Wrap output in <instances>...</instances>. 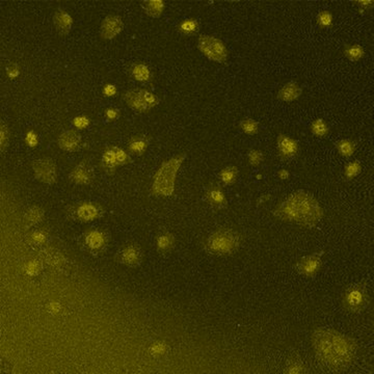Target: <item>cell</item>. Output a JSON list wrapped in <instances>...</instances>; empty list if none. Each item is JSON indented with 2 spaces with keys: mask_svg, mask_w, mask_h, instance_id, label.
Wrapping results in <instances>:
<instances>
[{
  "mask_svg": "<svg viewBox=\"0 0 374 374\" xmlns=\"http://www.w3.org/2000/svg\"><path fill=\"white\" fill-rule=\"evenodd\" d=\"M311 340L318 361L331 370L349 368L356 359L357 342L333 329L315 330Z\"/></svg>",
  "mask_w": 374,
  "mask_h": 374,
  "instance_id": "obj_1",
  "label": "cell"
},
{
  "mask_svg": "<svg viewBox=\"0 0 374 374\" xmlns=\"http://www.w3.org/2000/svg\"><path fill=\"white\" fill-rule=\"evenodd\" d=\"M273 215L286 223L313 228L324 219L325 211L314 196L299 191L281 202L274 209Z\"/></svg>",
  "mask_w": 374,
  "mask_h": 374,
  "instance_id": "obj_2",
  "label": "cell"
},
{
  "mask_svg": "<svg viewBox=\"0 0 374 374\" xmlns=\"http://www.w3.org/2000/svg\"><path fill=\"white\" fill-rule=\"evenodd\" d=\"M185 158V154H180L167 160L160 166L153 178L152 194L154 196L167 198L174 194L176 176Z\"/></svg>",
  "mask_w": 374,
  "mask_h": 374,
  "instance_id": "obj_3",
  "label": "cell"
},
{
  "mask_svg": "<svg viewBox=\"0 0 374 374\" xmlns=\"http://www.w3.org/2000/svg\"><path fill=\"white\" fill-rule=\"evenodd\" d=\"M240 246V235L232 229H220L206 240V250L216 256L233 255Z\"/></svg>",
  "mask_w": 374,
  "mask_h": 374,
  "instance_id": "obj_4",
  "label": "cell"
},
{
  "mask_svg": "<svg viewBox=\"0 0 374 374\" xmlns=\"http://www.w3.org/2000/svg\"><path fill=\"white\" fill-rule=\"evenodd\" d=\"M369 304V291L364 283H356L349 286L342 295V306L350 313H361Z\"/></svg>",
  "mask_w": 374,
  "mask_h": 374,
  "instance_id": "obj_5",
  "label": "cell"
},
{
  "mask_svg": "<svg viewBox=\"0 0 374 374\" xmlns=\"http://www.w3.org/2000/svg\"><path fill=\"white\" fill-rule=\"evenodd\" d=\"M198 48L204 57L212 62L225 64L228 61L229 50L227 46L223 41L216 37L201 35L198 39Z\"/></svg>",
  "mask_w": 374,
  "mask_h": 374,
  "instance_id": "obj_6",
  "label": "cell"
},
{
  "mask_svg": "<svg viewBox=\"0 0 374 374\" xmlns=\"http://www.w3.org/2000/svg\"><path fill=\"white\" fill-rule=\"evenodd\" d=\"M124 100L130 109L139 114L148 113L159 104V98L144 89L127 91L124 94Z\"/></svg>",
  "mask_w": 374,
  "mask_h": 374,
  "instance_id": "obj_7",
  "label": "cell"
},
{
  "mask_svg": "<svg viewBox=\"0 0 374 374\" xmlns=\"http://www.w3.org/2000/svg\"><path fill=\"white\" fill-rule=\"evenodd\" d=\"M130 162L131 158L126 151L114 146L109 147L103 152L101 165L106 173L113 174L118 167L125 166Z\"/></svg>",
  "mask_w": 374,
  "mask_h": 374,
  "instance_id": "obj_8",
  "label": "cell"
},
{
  "mask_svg": "<svg viewBox=\"0 0 374 374\" xmlns=\"http://www.w3.org/2000/svg\"><path fill=\"white\" fill-rule=\"evenodd\" d=\"M36 178L46 184L56 183L58 179V169L56 163L51 158H42L36 160L33 165Z\"/></svg>",
  "mask_w": 374,
  "mask_h": 374,
  "instance_id": "obj_9",
  "label": "cell"
},
{
  "mask_svg": "<svg viewBox=\"0 0 374 374\" xmlns=\"http://www.w3.org/2000/svg\"><path fill=\"white\" fill-rule=\"evenodd\" d=\"M323 255L324 252L314 253L309 256L303 257L297 263L298 272L308 278H312L318 274V272L322 270L323 266Z\"/></svg>",
  "mask_w": 374,
  "mask_h": 374,
  "instance_id": "obj_10",
  "label": "cell"
},
{
  "mask_svg": "<svg viewBox=\"0 0 374 374\" xmlns=\"http://www.w3.org/2000/svg\"><path fill=\"white\" fill-rule=\"evenodd\" d=\"M277 150L281 159L291 160L299 155L300 144L289 136L280 135L277 139Z\"/></svg>",
  "mask_w": 374,
  "mask_h": 374,
  "instance_id": "obj_11",
  "label": "cell"
},
{
  "mask_svg": "<svg viewBox=\"0 0 374 374\" xmlns=\"http://www.w3.org/2000/svg\"><path fill=\"white\" fill-rule=\"evenodd\" d=\"M124 30V22L121 17L110 15L101 23V37L103 40H113Z\"/></svg>",
  "mask_w": 374,
  "mask_h": 374,
  "instance_id": "obj_12",
  "label": "cell"
},
{
  "mask_svg": "<svg viewBox=\"0 0 374 374\" xmlns=\"http://www.w3.org/2000/svg\"><path fill=\"white\" fill-rule=\"evenodd\" d=\"M103 213L102 207L95 203H83L77 206L75 210L76 219L84 223L96 221L102 217Z\"/></svg>",
  "mask_w": 374,
  "mask_h": 374,
  "instance_id": "obj_13",
  "label": "cell"
},
{
  "mask_svg": "<svg viewBox=\"0 0 374 374\" xmlns=\"http://www.w3.org/2000/svg\"><path fill=\"white\" fill-rule=\"evenodd\" d=\"M207 202L218 210L225 209L228 206V200L222 186L218 183H212L209 185L206 192Z\"/></svg>",
  "mask_w": 374,
  "mask_h": 374,
  "instance_id": "obj_14",
  "label": "cell"
},
{
  "mask_svg": "<svg viewBox=\"0 0 374 374\" xmlns=\"http://www.w3.org/2000/svg\"><path fill=\"white\" fill-rule=\"evenodd\" d=\"M69 177L70 180L77 185H88L94 179V171L90 164L83 162L73 169Z\"/></svg>",
  "mask_w": 374,
  "mask_h": 374,
  "instance_id": "obj_15",
  "label": "cell"
},
{
  "mask_svg": "<svg viewBox=\"0 0 374 374\" xmlns=\"http://www.w3.org/2000/svg\"><path fill=\"white\" fill-rule=\"evenodd\" d=\"M82 144V137L75 130H68L60 136L59 146L61 149L68 152H75Z\"/></svg>",
  "mask_w": 374,
  "mask_h": 374,
  "instance_id": "obj_16",
  "label": "cell"
},
{
  "mask_svg": "<svg viewBox=\"0 0 374 374\" xmlns=\"http://www.w3.org/2000/svg\"><path fill=\"white\" fill-rule=\"evenodd\" d=\"M303 95V88L296 82H290L283 86L277 94V98L283 102L297 101Z\"/></svg>",
  "mask_w": 374,
  "mask_h": 374,
  "instance_id": "obj_17",
  "label": "cell"
},
{
  "mask_svg": "<svg viewBox=\"0 0 374 374\" xmlns=\"http://www.w3.org/2000/svg\"><path fill=\"white\" fill-rule=\"evenodd\" d=\"M53 23L61 36H67L72 30L73 18L66 11L58 10L53 16Z\"/></svg>",
  "mask_w": 374,
  "mask_h": 374,
  "instance_id": "obj_18",
  "label": "cell"
},
{
  "mask_svg": "<svg viewBox=\"0 0 374 374\" xmlns=\"http://www.w3.org/2000/svg\"><path fill=\"white\" fill-rule=\"evenodd\" d=\"M120 255L122 263L128 266H138L142 262L143 258L141 249L136 245H130L125 247Z\"/></svg>",
  "mask_w": 374,
  "mask_h": 374,
  "instance_id": "obj_19",
  "label": "cell"
},
{
  "mask_svg": "<svg viewBox=\"0 0 374 374\" xmlns=\"http://www.w3.org/2000/svg\"><path fill=\"white\" fill-rule=\"evenodd\" d=\"M85 239H86V244L88 248L94 252L102 250L106 244L105 234L102 231L96 230V229L90 230L86 234Z\"/></svg>",
  "mask_w": 374,
  "mask_h": 374,
  "instance_id": "obj_20",
  "label": "cell"
},
{
  "mask_svg": "<svg viewBox=\"0 0 374 374\" xmlns=\"http://www.w3.org/2000/svg\"><path fill=\"white\" fill-rule=\"evenodd\" d=\"M150 142H151V138L147 137V136H136L132 137L129 142H128V149L130 151V153L136 154V155H143L148 147L150 146Z\"/></svg>",
  "mask_w": 374,
  "mask_h": 374,
  "instance_id": "obj_21",
  "label": "cell"
},
{
  "mask_svg": "<svg viewBox=\"0 0 374 374\" xmlns=\"http://www.w3.org/2000/svg\"><path fill=\"white\" fill-rule=\"evenodd\" d=\"M142 8L146 14L152 18H159L165 12L166 3L164 0H147L142 3Z\"/></svg>",
  "mask_w": 374,
  "mask_h": 374,
  "instance_id": "obj_22",
  "label": "cell"
},
{
  "mask_svg": "<svg viewBox=\"0 0 374 374\" xmlns=\"http://www.w3.org/2000/svg\"><path fill=\"white\" fill-rule=\"evenodd\" d=\"M177 30L180 34L187 36V37H193L195 35H197L200 31V23L197 19L195 18H189V19H184L182 20L178 26Z\"/></svg>",
  "mask_w": 374,
  "mask_h": 374,
  "instance_id": "obj_23",
  "label": "cell"
},
{
  "mask_svg": "<svg viewBox=\"0 0 374 374\" xmlns=\"http://www.w3.org/2000/svg\"><path fill=\"white\" fill-rule=\"evenodd\" d=\"M365 49L359 44H349L345 45L343 48V56L353 63L360 62L365 58Z\"/></svg>",
  "mask_w": 374,
  "mask_h": 374,
  "instance_id": "obj_24",
  "label": "cell"
},
{
  "mask_svg": "<svg viewBox=\"0 0 374 374\" xmlns=\"http://www.w3.org/2000/svg\"><path fill=\"white\" fill-rule=\"evenodd\" d=\"M175 244V237L170 232L160 233L156 238V247L159 253L165 254L170 252Z\"/></svg>",
  "mask_w": 374,
  "mask_h": 374,
  "instance_id": "obj_25",
  "label": "cell"
},
{
  "mask_svg": "<svg viewBox=\"0 0 374 374\" xmlns=\"http://www.w3.org/2000/svg\"><path fill=\"white\" fill-rule=\"evenodd\" d=\"M310 130L312 132V135L315 136L316 138H320V139H325L330 135V126L329 124L324 120V119H315L311 125H310Z\"/></svg>",
  "mask_w": 374,
  "mask_h": 374,
  "instance_id": "obj_26",
  "label": "cell"
},
{
  "mask_svg": "<svg viewBox=\"0 0 374 374\" xmlns=\"http://www.w3.org/2000/svg\"><path fill=\"white\" fill-rule=\"evenodd\" d=\"M131 74H132V77L139 83H147L151 79V76H152L150 68L143 63H138L133 66L131 70Z\"/></svg>",
  "mask_w": 374,
  "mask_h": 374,
  "instance_id": "obj_27",
  "label": "cell"
},
{
  "mask_svg": "<svg viewBox=\"0 0 374 374\" xmlns=\"http://www.w3.org/2000/svg\"><path fill=\"white\" fill-rule=\"evenodd\" d=\"M336 148L338 150V153L342 157L350 158L355 154L356 149H357V144L353 140L343 139V140H340L339 142H337Z\"/></svg>",
  "mask_w": 374,
  "mask_h": 374,
  "instance_id": "obj_28",
  "label": "cell"
},
{
  "mask_svg": "<svg viewBox=\"0 0 374 374\" xmlns=\"http://www.w3.org/2000/svg\"><path fill=\"white\" fill-rule=\"evenodd\" d=\"M238 174H239L238 169L236 167L230 166V167H227V168L223 169L220 172L219 177L225 185L229 186V185H233L237 181Z\"/></svg>",
  "mask_w": 374,
  "mask_h": 374,
  "instance_id": "obj_29",
  "label": "cell"
},
{
  "mask_svg": "<svg viewBox=\"0 0 374 374\" xmlns=\"http://www.w3.org/2000/svg\"><path fill=\"white\" fill-rule=\"evenodd\" d=\"M239 127L247 136H256L259 132L260 124L252 118H245L239 123Z\"/></svg>",
  "mask_w": 374,
  "mask_h": 374,
  "instance_id": "obj_30",
  "label": "cell"
},
{
  "mask_svg": "<svg viewBox=\"0 0 374 374\" xmlns=\"http://www.w3.org/2000/svg\"><path fill=\"white\" fill-rule=\"evenodd\" d=\"M363 171L362 165L359 160H354L344 167V177L347 180H353L358 177Z\"/></svg>",
  "mask_w": 374,
  "mask_h": 374,
  "instance_id": "obj_31",
  "label": "cell"
},
{
  "mask_svg": "<svg viewBox=\"0 0 374 374\" xmlns=\"http://www.w3.org/2000/svg\"><path fill=\"white\" fill-rule=\"evenodd\" d=\"M316 24L323 30L331 29L334 24L333 14L329 11H322L316 17Z\"/></svg>",
  "mask_w": 374,
  "mask_h": 374,
  "instance_id": "obj_32",
  "label": "cell"
},
{
  "mask_svg": "<svg viewBox=\"0 0 374 374\" xmlns=\"http://www.w3.org/2000/svg\"><path fill=\"white\" fill-rule=\"evenodd\" d=\"M43 218H44V210L37 206L30 208V210L26 212L25 215V221L30 225L38 224L39 222L42 221Z\"/></svg>",
  "mask_w": 374,
  "mask_h": 374,
  "instance_id": "obj_33",
  "label": "cell"
},
{
  "mask_svg": "<svg viewBox=\"0 0 374 374\" xmlns=\"http://www.w3.org/2000/svg\"><path fill=\"white\" fill-rule=\"evenodd\" d=\"M305 371V367L303 365V362L298 359H292L288 362L285 372L286 373H303Z\"/></svg>",
  "mask_w": 374,
  "mask_h": 374,
  "instance_id": "obj_34",
  "label": "cell"
},
{
  "mask_svg": "<svg viewBox=\"0 0 374 374\" xmlns=\"http://www.w3.org/2000/svg\"><path fill=\"white\" fill-rule=\"evenodd\" d=\"M248 157H249V163L252 167H258L264 162V154L263 152L259 150H255V149L251 150L248 154Z\"/></svg>",
  "mask_w": 374,
  "mask_h": 374,
  "instance_id": "obj_35",
  "label": "cell"
},
{
  "mask_svg": "<svg viewBox=\"0 0 374 374\" xmlns=\"http://www.w3.org/2000/svg\"><path fill=\"white\" fill-rule=\"evenodd\" d=\"M90 119L86 116H78L76 118L73 119V125L76 129H79V130H83V129H86L90 126Z\"/></svg>",
  "mask_w": 374,
  "mask_h": 374,
  "instance_id": "obj_36",
  "label": "cell"
},
{
  "mask_svg": "<svg viewBox=\"0 0 374 374\" xmlns=\"http://www.w3.org/2000/svg\"><path fill=\"white\" fill-rule=\"evenodd\" d=\"M359 8V12L361 14H364V12H369L373 9L374 3L373 0H357L355 2Z\"/></svg>",
  "mask_w": 374,
  "mask_h": 374,
  "instance_id": "obj_37",
  "label": "cell"
},
{
  "mask_svg": "<svg viewBox=\"0 0 374 374\" xmlns=\"http://www.w3.org/2000/svg\"><path fill=\"white\" fill-rule=\"evenodd\" d=\"M0 135H2V150L4 151L8 147L10 141V131L8 126L4 122L2 123V132H0Z\"/></svg>",
  "mask_w": 374,
  "mask_h": 374,
  "instance_id": "obj_38",
  "label": "cell"
},
{
  "mask_svg": "<svg viewBox=\"0 0 374 374\" xmlns=\"http://www.w3.org/2000/svg\"><path fill=\"white\" fill-rule=\"evenodd\" d=\"M26 144H28L30 147H36L39 143V138L36 135V132L31 130L28 133H26V138H25Z\"/></svg>",
  "mask_w": 374,
  "mask_h": 374,
  "instance_id": "obj_39",
  "label": "cell"
},
{
  "mask_svg": "<svg viewBox=\"0 0 374 374\" xmlns=\"http://www.w3.org/2000/svg\"><path fill=\"white\" fill-rule=\"evenodd\" d=\"M103 95L105 97H115L117 94V88L114 85L108 84L103 87Z\"/></svg>",
  "mask_w": 374,
  "mask_h": 374,
  "instance_id": "obj_40",
  "label": "cell"
},
{
  "mask_svg": "<svg viewBox=\"0 0 374 374\" xmlns=\"http://www.w3.org/2000/svg\"><path fill=\"white\" fill-rule=\"evenodd\" d=\"M7 74L10 78H16L19 74V67L16 64H11L8 68H7Z\"/></svg>",
  "mask_w": 374,
  "mask_h": 374,
  "instance_id": "obj_41",
  "label": "cell"
},
{
  "mask_svg": "<svg viewBox=\"0 0 374 374\" xmlns=\"http://www.w3.org/2000/svg\"><path fill=\"white\" fill-rule=\"evenodd\" d=\"M105 116L109 120L114 121V120H117L119 118L120 112L117 109H109V110L105 111Z\"/></svg>",
  "mask_w": 374,
  "mask_h": 374,
  "instance_id": "obj_42",
  "label": "cell"
},
{
  "mask_svg": "<svg viewBox=\"0 0 374 374\" xmlns=\"http://www.w3.org/2000/svg\"><path fill=\"white\" fill-rule=\"evenodd\" d=\"M166 345L165 344H155L151 347V351L153 353V355H162V354H165V350H166Z\"/></svg>",
  "mask_w": 374,
  "mask_h": 374,
  "instance_id": "obj_43",
  "label": "cell"
},
{
  "mask_svg": "<svg viewBox=\"0 0 374 374\" xmlns=\"http://www.w3.org/2000/svg\"><path fill=\"white\" fill-rule=\"evenodd\" d=\"M32 238L35 240L36 243L41 244V243L45 242V239H46V234H45V233H43L42 231H37V232H35V233L33 234Z\"/></svg>",
  "mask_w": 374,
  "mask_h": 374,
  "instance_id": "obj_44",
  "label": "cell"
},
{
  "mask_svg": "<svg viewBox=\"0 0 374 374\" xmlns=\"http://www.w3.org/2000/svg\"><path fill=\"white\" fill-rule=\"evenodd\" d=\"M278 177H279L281 180L285 181V180H288V179H289V177H290V173H289V171H287V170L283 169V170L279 171V173H278Z\"/></svg>",
  "mask_w": 374,
  "mask_h": 374,
  "instance_id": "obj_45",
  "label": "cell"
},
{
  "mask_svg": "<svg viewBox=\"0 0 374 374\" xmlns=\"http://www.w3.org/2000/svg\"><path fill=\"white\" fill-rule=\"evenodd\" d=\"M271 199H272V196H271V195H263V196H261V197L258 199V201H257V205H258V206L263 205V204H265L267 201H270Z\"/></svg>",
  "mask_w": 374,
  "mask_h": 374,
  "instance_id": "obj_46",
  "label": "cell"
},
{
  "mask_svg": "<svg viewBox=\"0 0 374 374\" xmlns=\"http://www.w3.org/2000/svg\"><path fill=\"white\" fill-rule=\"evenodd\" d=\"M261 177H262L261 175H258V176H257V178H258V180H260V179H261Z\"/></svg>",
  "mask_w": 374,
  "mask_h": 374,
  "instance_id": "obj_47",
  "label": "cell"
}]
</instances>
